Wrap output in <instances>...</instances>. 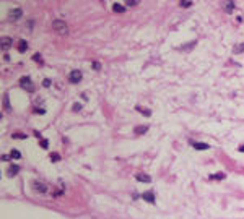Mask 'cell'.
Listing matches in <instances>:
<instances>
[{"instance_id":"cell-15","label":"cell","mask_w":244,"mask_h":219,"mask_svg":"<svg viewBox=\"0 0 244 219\" xmlns=\"http://www.w3.org/2000/svg\"><path fill=\"white\" fill-rule=\"evenodd\" d=\"M233 52H234V54H241V52H244V42H243V44H238V45H234V49H233Z\"/></svg>"},{"instance_id":"cell-18","label":"cell","mask_w":244,"mask_h":219,"mask_svg":"<svg viewBox=\"0 0 244 219\" xmlns=\"http://www.w3.org/2000/svg\"><path fill=\"white\" fill-rule=\"evenodd\" d=\"M212 180H221V179H225V172H220V174H215V175H210Z\"/></svg>"},{"instance_id":"cell-17","label":"cell","mask_w":244,"mask_h":219,"mask_svg":"<svg viewBox=\"0 0 244 219\" xmlns=\"http://www.w3.org/2000/svg\"><path fill=\"white\" fill-rule=\"evenodd\" d=\"M135 109H137L138 112H142V114H143V115H150V114H151V110H150V109H143V107H142V106H137V107H135Z\"/></svg>"},{"instance_id":"cell-20","label":"cell","mask_w":244,"mask_h":219,"mask_svg":"<svg viewBox=\"0 0 244 219\" xmlns=\"http://www.w3.org/2000/svg\"><path fill=\"white\" fill-rule=\"evenodd\" d=\"M50 161H54V163L60 161V154H57V153H52V154H50Z\"/></svg>"},{"instance_id":"cell-1","label":"cell","mask_w":244,"mask_h":219,"mask_svg":"<svg viewBox=\"0 0 244 219\" xmlns=\"http://www.w3.org/2000/svg\"><path fill=\"white\" fill-rule=\"evenodd\" d=\"M52 28L57 31V33H62V34H65L67 31H69V26H67V23H65L64 20H54Z\"/></svg>"},{"instance_id":"cell-8","label":"cell","mask_w":244,"mask_h":219,"mask_svg":"<svg viewBox=\"0 0 244 219\" xmlns=\"http://www.w3.org/2000/svg\"><path fill=\"white\" fill-rule=\"evenodd\" d=\"M26 49H28V42L25 41V39H20L18 41V50L20 52H26Z\"/></svg>"},{"instance_id":"cell-2","label":"cell","mask_w":244,"mask_h":219,"mask_svg":"<svg viewBox=\"0 0 244 219\" xmlns=\"http://www.w3.org/2000/svg\"><path fill=\"white\" fill-rule=\"evenodd\" d=\"M20 86L23 88V89H26V91H34V84L31 83V78L29 76H23V78H20Z\"/></svg>"},{"instance_id":"cell-12","label":"cell","mask_w":244,"mask_h":219,"mask_svg":"<svg viewBox=\"0 0 244 219\" xmlns=\"http://www.w3.org/2000/svg\"><path fill=\"white\" fill-rule=\"evenodd\" d=\"M223 7H225V10L228 11V13H231L233 8H234V2H231V0H229V2H225V5H223Z\"/></svg>"},{"instance_id":"cell-25","label":"cell","mask_w":244,"mask_h":219,"mask_svg":"<svg viewBox=\"0 0 244 219\" xmlns=\"http://www.w3.org/2000/svg\"><path fill=\"white\" fill-rule=\"evenodd\" d=\"M41 146L44 148V149H46V148H49V141H47V140H41Z\"/></svg>"},{"instance_id":"cell-6","label":"cell","mask_w":244,"mask_h":219,"mask_svg":"<svg viewBox=\"0 0 244 219\" xmlns=\"http://www.w3.org/2000/svg\"><path fill=\"white\" fill-rule=\"evenodd\" d=\"M18 170H20V167L16 166V164H12V166L8 167V170H7V172H8V177H15V175L18 174Z\"/></svg>"},{"instance_id":"cell-11","label":"cell","mask_w":244,"mask_h":219,"mask_svg":"<svg viewBox=\"0 0 244 219\" xmlns=\"http://www.w3.org/2000/svg\"><path fill=\"white\" fill-rule=\"evenodd\" d=\"M34 190H38V192H46L47 190V187L44 185V183H41V182H34Z\"/></svg>"},{"instance_id":"cell-26","label":"cell","mask_w":244,"mask_h":219,"mask_svg":"<svg viewBox=\"0 0 244 219\" xmlns=\"http://www.w3.org/2000/svg\"><path fill=\"white\" fill-rule=\"evenodd\" d=\"M93 68L95 70H101V63L99 62H93Z\"/></svg>"},{"instance_id":"cell-27","label":"cell","mask_w":244,"mask_h":219,"mask_svg":"<svg viewBox=\"0 0 244 219\" xmlns=\"http://www.w3.org/2000/svg\"><path fill=\"white\" fill-rule=\"evenodd\" d=\"M10 154H2V161H5V163H7V161H10Z\"/></svg>"},{"instance_id":"cell-30","label":"cell","mask_w":244,"mask_h":219,"mask_svg":"<svg viewBox=\"0 0 244 219\" xmlns=\"http://www.w3.org/2000/svg\"><path fill=\"white\" fill-rule=\"evenodd\" d=\"M34 112H36V114H44L46 110H44V109H34Z\"/></svg>"},{"instance_id":"cell-16","label":"cell","mask_w":244,"mask_h":219,"mask_svg":"<svg viewBox=\"0 0 244 219\" xmlns=\"http://www.w3.org/2000/svg\"><path fill=\"white\" fill-rule=\"evenodd\" d=\"M112 10H114L116 13H122V11H124V5H121V3H114V5H112Z\"/></svg>"},{"instance_id":"cell-31","label":"cell","mask_w":244,"mask_h":219,"mask_svg":"<svg viewBox=\"0 0 244 219\" xmlns=\"http://www.w3.org/2000/svg\"><path fill=\"white\" fill-rule=\"evenodd\" d=\"M239 151H241V153H244V144H241V146H239Z\"/></svg>"},{"instance_id":"cell-13","label":"cell","mask_w":244,"mask_h":219,"mask_svg":"<svg viewBox=\"0 0 244 219\" xmlns=\"http://www.w3.org/2000/svg\"><path fill=\"white\" fill-rule=\"evenodd\" d=\"M192 144H194L195 149H208V148H210L207 143H192Z\"/></svg>"},{"instance_id":"cell-28","label":"cell","mask_w":244,"mask_h":219,"mask_svg":"<svg viewBox=\"0 0 244 219\" xmlns=\"http://www.w3.org/2000/svg\"><path fill=\"white\" fill-rule=\"evenodd\" d=\"M42 84H44L46 88H49V86H50V80H47V78H46L44 81H42Z\"/></svg>"},{"instance_id":"cell-29","label":"cell","mask_w":244,"mask_h":219,"mask_svg":"<svg viewBox=\"0 0 244 219\" xmlns=\"http://www.w3.org/2000/svg\"><path fill=\"white\" fill-rule=\"evenodd\" d=\"M80 109H81V104H73V110H76V112H78Z\"/></svg>"},{"instance_id":"cell-10","label":"cell","mask_w":244,"mask_h":219,"mask_svg":"<svg viewBox=\"0 0 244 219\" xmlns=\"http://www.w3.org/2000/svg\"><path fill=\"white\" fill-rule=\"evenodd\" d=\"M143 200H145V201H148V203H155V195H153L151 192L143 193Z\"/></svg>"},{"instance_id":"cell-19","label":"cell","mask_w":244,"mask_h":219,"mask_svg":"<svg viewBox=\"0 0 244 219\" xmlns=\"http://www.w3.org/2000/svg\"><path fill=\"white\" fill-rule=\"evenodd\" d=\"M33 60L42 65V57H41V54H34V55H33Z\"/></svg>"},{"instance_id":"cell-24","label":"cell","mask_w":244,"mask_h":219,"mask_svg":"<svg viewBox=\"0 0 244 219\" xmlns=\"http://www.w3.org/2000/svg\"><path fill=\"white\" fill-rule=\"evenodd\" d=\"M126 3H127V5H129V7H134V5H137V3H138V2H137V0H127Z\"/></svg>"},{"instance_id":"cell-4","label":"cell","mask_w":244,"mask_h":219,"mask_svg":"<svg viewBox=\"0 0 244 219\" xmlns=\"http://www.w3.org/2000/svg\"><path fill=\"white\" fill-rule=\"evenodd\" d=\"M21 15H23L21 8H13V10H10V18H12V20H18V18H21Z\"/></svg>"},{"instance_id":"cell-21","label":"cell","mask_w":244,"mask_h":219,"mask_svg":"<svg viewBox=\"0 0 244 219\" xmlns=\"http://www.w3.org/2000/svg\"><path fill=\"white\" fill-rule=\"evenodd\" d=\"M4 102H5V109H7V110H12V107H10V102H8V94L4 96Z\"/></svg>"},{"instance_id":"cell-3","label":"cell","mask_w":244,"mask_h":219,"mask_svg":"<svg viewBox=\"0 0 244 219\" xmlns=\"http://www.w3.org/2000/svg\"><path fill=\"white\" fill-rule=\"evenodd\" d=\"M69 80L72 81V83H78V81H81V72L80 70H72V72L69 73Z\"/></svg>"},{"instance_id":"cell-14","label":"cell","mask_w":244,"mask_h":219,"mask_svg":"<svg viewBox=\"0 0 244 219\" xmlns=\"http://www.w3.org/2000/svg\"><path fill=\"white\" fill-rule=\"evenodd\" d=\"M10 158L12 159H20L21 158V153H20L18 149H12V151H10Z\"/></svg>"},{"instance_id":"cell-7","label":"cell","mask_w":244,"mask_h":219,"mask_svg":"<svg viewBox=\"0 0 244 219\" xmlns=\"http://www.w3.org/2000/svg\"><path fill=\"white\" fill-rule=\"evenodd\" d=\"M135 133H138V135H143V133L148 132V125H138V127H135L134 128Z\"/></svg>"},{"instance_id":"cell-5","label":"cell","mask_w":244,"mask_h":219,"mask_svg":"<svg viewBox=\"0 0 244 219\" xmlns=\"http://www.w3.org/2000/svg\"><path fill=\"white\" fill-rule=\"evenodd\" d=\"M135 179H137L138 182H145V183H148V182H151V177L147 174H142V172H138L137 175H135Z\"/></svg>"},{"instance_id":"cell-22","label":"cell","mask_w":244,"mask_h":219,"mask_svg":"<svg viewBox=\"0 0 244 219\" xmlns=\"http://www.w3.org/2000/svg\"><path fill=\"white\" fill-rule=\"evenodd\" d=\"M12 136H13V138H21V140H25V138H26V135H25V133H20V132H18V133H13Z\"/></svg>"},{"instance_id":"cell-9","label":"cell","mask_w":244,"mask_h":219,"mask_svg":"<svg viewBox=\"0 0 244 219\" xmlns=\"http://www.w3.org/2000/svg\"><path fill=\"white\" fill-rule=\"evenodd\" d=\"M0 42H2V49H5V50L12 45V39H10V38H2V41H0Z\"/></svg>"},{"instance_id":"cell-23","label":"cell","mask_w":244,"mask_h":219,"mask_svg":"<svg viewBox=\"0 0 244 219\" xmlns=\"http://www.w3.org/2000/svg\"><path fill=\"white\" fill-rule=\"evenodd\" d=\"M179 3H181V7H191L192 2L191 0H182V2H179Z\"/></svg>"}]
</instances>
